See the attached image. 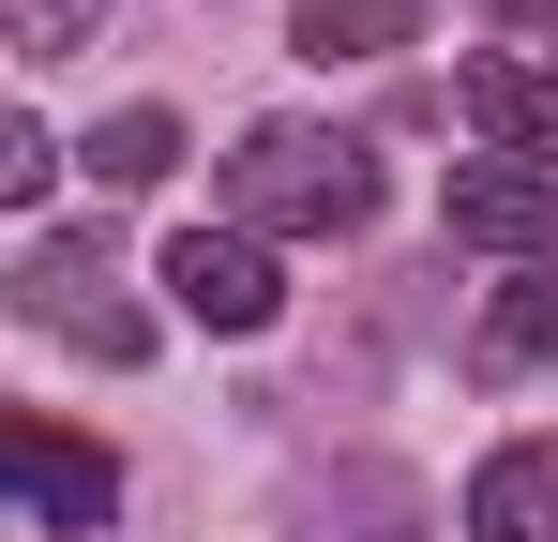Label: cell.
Wrapping results in <instances>:
<instances>
[{
    "instance_id": "1",
    "label": "cell",
    "mask_w": 558,
    "mask_h": 542,
    "mask_svg": "<svg viewBox=\"0 0 558 542\" xmlns=\"http://www.w3.org/2000/svg\"><path fill=\"white\" fill-rule=\"evenodd\" d=\"M227 226L242 242H348V226H377V151L332 121H257L227 151Z\"/></svg>"
},
{
    "instance_id": "3",
    "label": "cell",
    "mask_w": 558,
    "mask_h": 542,
    "mask_svg": "<svg viewBox=\"0 0 558 542\" xmlns=\"http://www.w3.org/2000/svg\"><path fill=\"white\" fill-rule=\"evenodd\" d=\"M0 497H31L46 528H106V513H121V452L15 407V422H0Z\"/></svg>"
},
{
    "instance_id": "9",
    "label": "cell",
    "mask_w": 558,
    "mask_h": 542,
    "mask_svg": "<svg viewBox=\"0 0 558 542\" xmlns=\"http://www.w3.org/2000/svg\"><path fill=\"white\" fill-rule=\"evenodd\" d=\"M529 361H558V257H529L483 301V377H529Z\"/></svg>"
},
{
    "instance_id": "6",
    "label": "cell",
    "mask_w": 558,
    "mask_h": 542,
    "mask_svg": "<svg viewBox=\"0 0 558 542\" xmlns=\"http://www.w3.org/2000/svg\"><path fill=\"white\" fill-rule=\"evenodd\" d=\"M453 242H483V257H544V242H558V181L544 167H468L453 181Z\"/></svg>"
},
{
    "instance_id": "7",
    "label": "cell",
    "mask_w": 558,
    "mask_h": 542,
    "mask_svg": "<svg viewBox=\"0 0 558 542\" xmlns=\"http://www.w3.org/2000/svg\"><path fill=\"white\" fill-rule=\"evenodd\" d=\"M468 542H558V438L483 452V482H468Z\"/></svg>"
},
{
    "instance_id": "12",
    "label": "cell",
    "mask_w": 558,
    "mask_h": 542,
    "mask_svg": "<svg viewBox=\"0 0 558 542\" xmlns=\"http://www.w3.org/2000/svg\"><path fill=\"white\" fill-rule=\"evenodd\" d=\"M46 167H61V136H46L31 106H0V211H31V196H46Z\"/></svg>"
},
{
    "instance_id": "8",
    "label": "cell",
    "mask_w": 558,
    "mask_h": 542,
    "mask_svg": "<svg viewBox=\"0 0 558 542\" xmlns=\"http://www.w3.org/2000/svg\"><path fill=\"white\" fill-rule=\"evenodd\" d=\"M287 46L302 61H392V46H423V0H302Z\"/></svg>"
},
{
    "instance_id": "4",
    "label": "cell",
    "mask_w": 558,
    "mask_h": 542,
    "mask_svg": "<svg viewBox=\"0 0 558 542\" xmlns=\"http://www.w3.org/2000/svg\"><path fill=\"white\" fill-rule=\"evenodd\" d=\"M167 301H182L196 332H272L287 271H272V242H242V226H182V242H167Z\"/></svg>"
},
{
    "instance_id": "11",
    "label": "cell",
    "mask_w": 558,
    "mask_h": 542,
    "mask_svg": "<svg viewBox=\"0 0 558 542\" xmlns=\"http://www.w3.org/2000/svg\"><path fill=\"white\" fill-rule=\"evenodd\" d=\"M106 30V0H0V46H31V61H76Z\"/></svg>"
},
{
    "instance_id": "2",
    "label": "cell",
    "mask_w": 558,
    "mask_h": 542,
    "mask_svg": "<svg viewBox=\"0 0 558 542\" xmlns=\"http://www.w3.org/2000/svg\"><path fill=\"white\" fill-rule=\"evenodd\" d=\"M15 317L61 332V347H92V361H151V317L121 301V257H106L92 226H46V242L15 257Z\"/></svg>"
},
{
    "instance_id": "10",
    "label": "cell",
    "mask_w": 558,
    "mask_h": 542,
    "mask_svg": "<svg viewBox=\"0 0 558 542\" xmlns=\"http://www.w3.org/2000/svg\"><path fill=\"white\" fill-rule=\"evenodd\" d=\"M76 167H92L106 196H151V181L182 167V121H167V106H106V121H92V151H76Z\"/></svg>"
},
{
    "instance_id": "5",
    "label": "cell",
    "mask_w": 558,
    "mask_h": 542,
    "mask_svg": "<svg viewBox=\"0 0 558 542\" xmlns=\"http://www.w3.org/2000/svg\"><path fill=\"white\" fill-rule=\"evenodd\" d=\"M453 106L498 136V167H544L558 181V61H468Z\"/></svg>"
}]
</instances>
